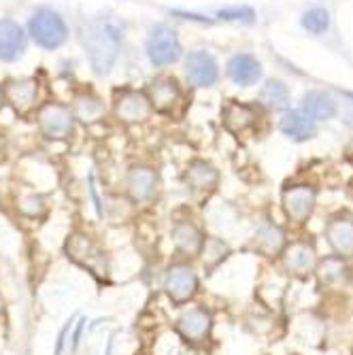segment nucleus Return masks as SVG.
<instances>
[{
    "label": "nucleus",
    "mask_w": 353,
    "mask_h": 355,
    "mask_svg": "<svg viewBox=\"0 0 353 355\" xmlns=\"http://www.w3.org/2000/svg\"><path fill=\"white\" fill-rule=\"evenodd\" d=\"M258 101L262 107H266L268 111H285L287 105H290V92L287 87L277 81V79H270L266 81L260 92H258Z\"/></svg>",
    "instance_id": "obj_24"
},
{
    "label": "nucleus",
    "mask_w": 353,
    "mask_h": 355,
    "mask_svg": "<svg viewBox=\"0 0 353 355\" xmlns=\"http://www.w3.org/2000/svg\"><path fill=\"white\" fill-rule=\"evenodd\" d=\"M200 253L205 257L207 270H213L215 266H219L228 257V245L223 241H219V239H205Z\"/></svg>",
    "instance_id": "obj_27"
},
{
    "label": "nucleus",
    "mask_w": 353,
    "mask_h": 355,
    "mask_svg": "<svg viewBox=\"0 0 353 355\" xmlns=\"http://www.w3.org/2000/svg\"><path fill=\"white\" fill-rule=\"evenodd\" d=\"M126 187H128V196H130L135 202L149 200L157 189V171L153 166H145V164L132 166L128 171Z\"/></svg>",
    "instance_id": "obj_13"
},
{
    "label": "nucleus",
    "mask_w": 353,
    "mask_h": 355,
    "mask_svg": "<svg viewBox=\"0 0 353 355\" xmlns=\"http://www.w3.org/2000/svg\"><path fill=\"white\" fill-rule=\"evenodd\" d=\"M228 77L241 87L255 85L262 77V64L251 53H239L228 62Z\"/></svg>",
    "instance_id": "obj_18"
},
{
    "label": "nucleus",
    "mask_w": 353,
    "mask_h": 355,
    "mask_svg": "<svg viewBox=\"0 0 353 355\" xmlns=\"http://www.w3.org/2000/svg\"><path fill=\"white\" fill-rule=\"evenodd\" d=\"M283 245H285V234L275 223H264L258 230V234H255V247L268 257L279 255L283 251Z\"/></svg>",
    "instance_id": "obj_26"
},
{
    "label": "nucleus",
    "mask_w": 353,
    "mask_h": 355,
    "mask_svg": "<svg viewBox=\"0 0 353 355\" xmlns=\"http://www.w3.org/2000/svg\"><path fill=\"white\" fill-rule=\"evenodd\" d=\"M121 39H123V32L115 19L101 17V19L89 21L83 35V47L96 75L105 77L111 73L113 64L119 55Z\"/></svg>",
    "instance_id": "obj_1"
},
{
    "label": "nucleus",
    "mask_w": 353,
    "mask_h": 355,
    "mask_svg": "<svg viewBox=\"0 0 353 355\" xmlns=\"http://www.w3.org/2000/svg\"><path fill=\"white\" fill-rule=\"evenodd\" d=\"M5 105H7V101H5V89H3V85H0V111H3Z\"/></svg>",
    "instance_id": "obj_36"
},
{
    "label": "nucleus",
    "mask_w": 353,
    "mask_h": 355,
    "mask_svg": "<svg viewBox=\"0 0 353 355\" xmlns=\"http://www.w3.org/2000/svg\"><path fill=\"white\" fill-rule=\"evenodd\" d=\"M145 94L151 103V109L162 115H171L183 98V89H181L179 79L171 77V75H160V77L151 79L145 87Z\"/></svg>",
    "instance_id": "obj_7"
},
{
    "label": "nucleus",
    "mask_w": 353,
    "mask_h": 355,
    "mask_svg": "<svg viewBox=\"0 0 353 355\" xmlns=\"http://www.w3.org/2000/svg\"><path fill=\"white\" fill-rule=\"evenodd\" d=\"M71 109H73L75 119L92 123V121H98L105 115V101L101 98L98 94L85 89V92H79L75 96Z\"/></svg>",
    "instance_id": "obj_21"
},
{
    "label": "nucleus",
    "mask_w": 353,
    "mask_h": 355,
    "mask_svg": "<svg viewBox=\"0 0 353 355\" xmlns=\"http://www.w3.org/2000/svg\"><path fill=\"white\" fill-rule=\"evenodd\" d=\"M73 109L64 103H43L37 109V125L47 141H67L75 132Z\"/></svg>",
    "instance_id": "obj_4"
},
{
    "label": "nucleus",
    "mask_w": 353,
    "mask_h": 355,
    "mask_svg": "<svg viewBox=\"0 0 353 355\" xmlns=\"http://www.w3.org/2000/svg\"><path fill=\"white\" fill-rule=\"evenodd\" d=\"M221 119H223V125H226L230 132L243 135L249 130V128H253L255 123H258L260 115H258V109L251 107V105L230 101L226 107L221 109Z\"/></svg>",
    "instance_id": "obj_16"
},
{
    "label": "nucleus",
    "mask_w": 353,
    "mask_h": 355,
    "mask_svg": "<svg viewBox=\"0 0 353 355\" xmlns=\"http://www.w3.org/2000/svg\"><path fill=\"white\" fill-rule=\"evenodd\" d=\"M26 35L43 51H55L62 45H67L71 32L60 11L53 7H39L28 19Z\"/></svg>",
    "instance_id": "obj_2"
},
{
    "label": "nucleus",
    "mask_w": 353,
    "mask_h": 355,
    "mask_svg": "<svg viewBox=\"0 0 353 355\" xmlns=\"http://www.w3.org/2000/svg\"><path fill=\"white\" fill-rule=\"evenodd\" d=\"M164 292L177 306L187 304L198 292V275L189 262H175L164 272Z\"/></svg>",
    "instance_id": "obj_6"
},
{
    "label": "nucleus",
    "mask_w": 353,
    "mask_h": 355,
    "mask_svg": "<svg viewBox=\"0 0 353 355\" xmlns=\"http://www.w3.org/2000/svg\"><path fill=\"white\" fill-rule=\"evenodd\" d=\"M28 45V35L19 21L11 17L0 19V62H17L24 58Z\"/></svg>",
    "instance_id": "obj_11"
},
{
    "label": "nucleus",
    "mask_w": 353,
    "mask_h": 355,
    "mask_svg": "<svg viewBox=\"0 0 353 355\" xmlns=\"http://www.w3.org/2000/svg\"><path fill=\"white\" fill-rule=\"evenodd\" d=\"M67 253H69L71 260H75L77 264H81V266H85L89 270H94V262L98 260V255H101L98 249H96V245H94V241L83 232H75V234L69 236Z\"/></svg>",
    "instance_id": "obj_22"
},
{
    "label": "nucleus",
    "mask_w": 353,
    "mask_h": 355,
    "mask_svg": "<svg viewBox=\"0 0 353 355\" xmlns=\"http://www.w3.org/2000/svg\"><path fill=\"white\" fill-rule=\"evenodd\" d=\"M5 101L15 109V113L26 115L37 109L39 103V79L24 77V79H11L3 85Z\"/></svg>",
    "instance_id": "obj_10"
},
{
    "label": "nucleus",
    "mask_w": 353,
    "mask_h": 355,
    "mask_svg": "<svg viewBox=\"0 0 353 355\" xmlns=\"http://www.w3.org/2000/svg\"><path fill=\"white\" fill-rule=\"evenodd\" d=\"M73 324H75V319L71 317V319L67 321V324H64V326H62V330H60V334H58V338H55L53 355H62V353H64V347H67V340H69V336H71Z\"/></svg>",
    "instance_id": "obj_31"
},
{
    "label": "nucleus",
    "mask_w": 353,
    "mask_h": 355,
    "mask_svg": "<svg viewBox=\"0 0 353 355\" xmlns=\"http://www.w3.org/2000/svg\"><path fill=\"white\" fill-rule=\"evenodd\" d=\"M177 332L181 334V338L185 343L191 345H200L209 338L211 328H213V317L209 311L200 309V306H191L185 309L179 317H177V324H175Z\"/></svg>",
    "instance_id": "obj_9"
},
{
    "label": "nucleus",
    "mask_w": 353,
    "mask_h": 355,
    "mask_svg": "<svg viewBox=\"0 0 353 355\" xmlns=\"http://www.w3.org/2000/svg\"><path fill=\"white\" fill-rule=\"evenodd\" d=\"M145 53L155 69H166L177 64L183 58V45L177 30L166 24H157L145 41Z\"/></svg>",
    "instance_id": "obj_3"
},
{
    "label": "nucleus",
    "mask_w": 353,
    "mask_h": 355,
    "mask_svg": "<svg viewBox=\"0 0 353 355\" xmlns=\"http://www.w3.org/2000/svg\"><path fill=\"white\" fill-rule=\"evenodd\" d=\"M283 262H285L287 272L304 279L311 272H315L317 255H315V249L309 243H292L283 251Z\"/></svg>",
    "instance_id": "obj_15"
},
{
    "label": "nucleus",
    "mask_w": 353,
    "mask_h": 355,
    "mask_svg": "<svg viewBox=\"0 0 353 355\" xmlns=\"http://www.w3.org/2000/svg\"><path fill=\"white\" fill-rule=\"evenodd\" d=\"M219 19L226 21H243V24H253L255 21V11L251 7H226L217 11Z\"/></svg>",
    "instance_id": "obj_30"
},
{
    "label": "nucleus",
    "mask_w": 353,
    "mask_h": 355,
    "mask_svg": "<svg viewBox=\"0 0 353 355\" xmlns=\"http://www.w3.org/2000/svg\"><path fill=\"white\" fill-rule=\"evenodd\" d=\"M113 113L121 123L137 125L151 117L153 109L147 98L145 89L135 87H119L113 92Z\"/></svg>",
    "instance_id": "obj_5"
},
{
    "label": "nucleus",
    "mask_w": 353,
    "mask_h": 355,
    "mask_svg": "<svg viewBox=\"0 0 353 355\" xmlns=\"http://www.w3.org/2000/svg\"><path fill=\"white\" fill-rule=\"evenodd\" d=\"M89 198L94 202V209H96V215H98V219L105 217V207H103V200L98 196V189H96V183H94V175H89Z\"/></svg>",
    "instance_id": "obj_33"
},
{
    "label": "nucleus",
    "mask_w": 353,
    "mask_h": 355,
    "mask_svg": "<svg viewBox=\"0 0 353 355\" xmlns=\"http://www.w3.org/2000/svg\"><path fill=\"white\" fill-rule=\"evenodd\" d=\"M17 209L26 215V217H41L47 211V200L41 196V193H28L24 196L17 205Z\"/></svg>",
    "instance_id": "obj_29"
},
{
    "label": "nucleus",
    "mask_w": 353,
    "mask_h": 355,
    "mask_svg": "<svg viewBox=\"0 0 353 355\" xmlns=\"http://www.w3.org/2000/svg\"><path fill=\"white\" fill-rule=\"evenodd\" d=\"M175 15H179L181 19H191V21H198V24H211L209 17L205 15H198V13H187V11H173Z\"/></svg>",
    "instance_id": "obj_34"
},
{
    "label": "nucleus",
    "mask_w": 353,
    "mask_h": 355,
    "mask_svg": "<svg viewBox=\"0 0 353 355\" xmlns=\"http://www.w3.org/2000/svg\"><path fill=\"white\" fill-rule=\"evenodd\" d=\"M279 130L296 143H304L309 139H313L317 135V125L315 119H311L307 113L302 111H290L285 113L279 121Z\"/></svg>",
    "instance_id": "obj_19"
},
{
    "label": "nucleus",
    "mask_w": 353,
    "mask_h": 355,
    "mask_svg": "<svg viewBox=\"0 0 353 355\" xmlns=\"http://www.w3.org/2000/svg\"><path fill=\"white\" fill-rule=\"evenodd\" d=\"M302 113H307L311 119H330L336 113V105L324 92H309L302 101Z\"/></svg>",
    "instance_id": "obj_25"
},
{
    "label": "nucleus",
    "mask_w": 353,
    "mask_h": 355,
    "mask_svg": "<svg viewBox=\"0 0 353 355\" xmlns=\"http://www.w3.org/2000/svg\"><path fill=\"white\" fill-rule=\"evenodd\" d=\"M113 347H115V336H111L107 340V349H105V355H113Z\"/></svg>",
    "instance_id": "obj_35"
},
{
    "label": "nucleus",
    "mask_w": 353,
    "mask_h": 355,
    "mask_svg": "<svg viewBox=\"0 0 353 355\" xmlns=\"http://www.w3.org/2000/svg\"><path fill=\"white\" fill-rule=\"evenodd\" d=\"M183 71L194 87H213L219 79L217 60L205 49L189 51L183 60Z\"/></svg>",
    "instance_id": "obj_8"
},
{
    "label": "nucleus",
    "mask_w": 353,
    "mask_h": 355,
    "mask_svg": "<svg viewBox=\"0 0 353 355\" xmlns=\"http://www.w3.org/2000/svg\"><path fill=\"white\" fill-rule=\"evenodd\" d=\"M173 245L179 253L183 255H198L205 243V236L200 232V228L189 219H179L173 225Z\"/></svg>",
    "instance_id": "obj_17"
},
{
    "label": "nucleus",
    "mask_w": 353,
    "mask_h": 355,
    "mask_svg": "<svg viewBox=\"0 0 353 355\" xmlns=\"http://www.w3.org/2000/svg\"><path fill=\"white\" fill-rule=\"evenodd\" d=\"M5 311V300H3V296H0V313Z\"/></svg>",
    "instance_id": "obj_37"
},
{
    "label": "nucleus",
    "mask_w": 353,
    "mask_h": 355,
    "mask_svg": "<svg viewBox=\"0 0 353 355\" xmlns=\"http://www.w3.org/2000/svg\"><path fill=\"white\" fill-rule=\"evenodd\" d=\"M183 181H185L187 189H191V191L209 193L217 187L219 173L211 162H207V159H191L183 173Z\"/></svg>",
    "instance_id": "obj_14"
},
{
    "label": "nucleus",
    "mask_w": 353,
    "mask_h": 355,
    "mask_svg": "<svg viewBox=\"0 0 353 355\" xmlns=\"http://www.w3.org/2000/svg\"><path fill=\"white\" fill-rule=\"evenodd\" d=\"M317 277L322 287H345L349 283V268L345 266L343 257H328L322 266L317 268Z\"/></svg>",
    "instance_id": "obj_23"
},
{
    "label": "nucleus",
    "mask_w": 353,
    "mask_h": 355,
    "mask_svg": "<svg viewBox=\"0 0 353 355\" xmlns=\"http://www.w3.org/2000/svg\"><path fill=\"white\" fill-rule=\"evenodd\" d=\"M283 209L292 221H307L315 209V189L311 185H292L283 191Z\"/></svg>",
    "instance_id": "obj_12"
},
{
    "label": "nucleus",
    "mask_w": 353,
    "mask_h": 355,
    "mask_svg": "<svg viewBox=\"0 0 353 355\" xmlns=\"http://www.w3.org/2000/svg\"><path fill=\"white\" fill-rule=\"evenodd\" d=\"M326 236L338 257H353V219L336 217L328 223Z\"/></svg>",
    "instance_id": "obj_20"
},
{
    "label": "nucleus",
    "mask_w": 353,
    "mask_h": 355,
    "mask_svg": "<svg viewBox=\"0 0 353 355\" xmlns=\"http://www.w3.org/2000/svg\"><path fill=\"white\" fill-rule=\"evenodd\" d=\"M85 324H87V317H79L77 324H73V330H71V351L75 353L81 345V336L85 332Z\"/></svg>",
    "instance_id": "obj_32"
},
{
    "label": "nucleus",
    "mask_w": 353,
    "mask_h": 355,
    "mask_svg": "<svg viewBox=\"0 0 353 355\" xmlns=\"http://www.w3.org/2000/svg\"><path fill=\"white\" fill-rule=\"evenodd\" d=\"M302 26L313 35H322L330 26V15L324 9H311L302 15Z\"/></svg>",
    "instance_id": "obj_28"
}]
</instances>
